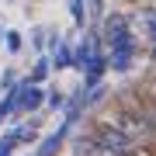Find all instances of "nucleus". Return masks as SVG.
I'll list each match as a JSON object with an SVG mask.
<instances>
[{
	"instance_id": "ddd939ff",
	"label": "nucleus",
	"mask_w": 156,
	"mask_h": 156,
	"mask_svg": "<svg viewBox=\"0 0 156 156\" xmlns=\"http://www.w3.org/2000/svg\"><path fill=\"white\" fill-rule=\"evenodd\" d=\"M87 11H90V21H104V0H87Z\"/></svg>"
},
{
	"instance_id": "423d86ee",
	"label": "nucleus",
	"mask_w": 156,
	"mask_h": 156,
	"mask_svg": "<svg viewBox=\"0 0 156 156\" xmlns=\"http://www.w3.org/2000/svg\"><path fill=\"white\" fill-rule=\"evenodd\" d=\"M97 153H101V146L94 139V132H90V125L80 128V132L73 135V156H97Z\"/></svg>"
},
{
	"instance_id": "a211bd4d",
	"label": "nucleus",
	"mask_w": 156,
	"mask_h": 156,
	"mask_svg": "<svg viewBox=\"0 0 156 156\" xmlns=\"http://www.w3.org/2000/svg\"><path fill=\"white\" fill-rule=\"evenodd\" d=\"M125 4H132V0H125Z\"/></svg>"
},
{
	"instance_id": "f3484780",
	"label": "nucleus",
	"mask_w": 156,
	"mask_h": 156,
	"mask_svg": "<svg viewBox=\"0 0 156 156\" xmlns=\"http://www.w3.org/2000/svg\"><path fill=\"white\" fill-rule=\"evenodd\" d=\"M149 56H153V59H156V45H153V49H149Z\"/></svg>"
},
{
	"instance_id": "6e6552de",
	"label": "nucleus",
	"mask_w": 156,
	"mask_h": 156,
	"mask_svg": "<svg viewBox=\"0 0 156 156\" xmlns=\"http://www.w3.org/2000/svg\"><path fill=\"white\" fill-rule=\"evenodd\" d=\"M69 14H73V24H76V28H83L87 24V0H69Z\"/></svg>"
},
{
	"instance_id": "9d476101",
	"label": "nucleus",
	"mask_w": 156,
	"mask_h": 156,
	"mask_svg": "<svg viewBox=\"0 0 156 156\" xmlns=\"http://www.w3.org/2000/svg\"><path fill=\"white\" fill-rule=\"evenodd\" d=\"M142 17H146V35H149V42L156 45V7H146Z\"/></svg>"
},
{
	"instance_id": "7ed1b4c3",
	"label": "nucleus",
	"mask_w": 156,
	"mask_h": 156,
	"mask_svg": "<svg viewBox=\"0 0 156 156\" xmlns=\"http://www.w3.org/2000/svg\"><path fill=\"white\" fill-rule=\"evenodd\" d=\"M45 101H49V97L42 94V87L21 83V87H17V108H14V115H31V111H38Z\"/></svg>"
},
{
	"instance_id": "1a4fd4ad",
	"label": "nucleus",
	"mask_w": 156,
	"mask_h": 156,
	"mask_svg": "<svg viewBox=\"0 0 156 156\" xmlns=\"http://www.w3.org/2000/svg\"><path fill=\"white\" fill-rule=\"evenodd\" d=\"M108 101V87L101 83V87H94V90H87V111H94V108H101Z\"/></svg>"
},
{
	"instance_id": "dca6fc26",
	"label": "nucleus",
	"mask_w": 156,
	"mask_h": 156,
	"mask_svg": "<svg viewBox=\"0 0 156 156\" xmlns=\"http://www.w3.org/2000/svg\"><path fill=\"white\" fill-rule=\"evenodd\" d=\"M0 156H14V149H0Z\"/></svg>"
},
{
	"instance_id": "9b49d317",
	"label": "nucleus",
	"mask_w": 156,
	"mask_h": 156,
	"mask_svg": "<svg viewBox=\"0 0 156 156\" xmlns=\"http://www.w3.org/2000/svg\"><path fill=\"white\" fill-rule=\"evenodd\" d=\"M31 49H35V52H49V35H45L42 28L31 31Z\"/></svg>"
},
{
	"instance_id": "4468645a",
	"label": "nucleus",
	"mask_w": 156,
	"mask_h": 156,
	"mask_svg": "<svg viewBox=\"0 0 156 156\" xmlns=\"http://www.w3.org/2000/svg\"><path fill=\"white\" fill-rule=\"evenodd\" d=\"M14 76H17L14 69H4V73H0V90H7V94H11V90L21 87V83H14Z\"/></svg>"
},
{
	"instance_id": "6ab92c4d",
	"label": "nucleus",
	"mask_w": 156,
	"mask_h": 156,
	"mask_svg": "<svg viewBox=\"0 0 156 156\" xmlns=\"http://www.w3.org/2000/svg\"><path fill=\"white\" fill-rule=\"evenodd\" d=\"M7 4H11V0H7Z\"/></svg>"
},
{
	"instance_id": "f8f14e48",
	"label": "nucleus",
	"mask_w": 156,
	"mask_h": 156,
	"mask_svg": "<svg viewBox=\"0 0 156 156\" xmlns=\"http://www.w3.org/2000/svg\"><path fill=\"white\" fill-rule=\"evenodd\" d=\"M45 108H49V111H66V94L52 90V94H49V101H45Z\"/></svg>"
},
{
	"instance_id": "2eb2a0df",
	"label": "nucleus",
	"mask_w": 156,
	"mask_h": 156,
	"mask_svg": "<svg viewBox=\"0 0 156 156\" xmlns=\"http://www.w3.org/2000/svg\"><path fill=\"white\" fill-rule=\"evenodd\" d=\"M4 42H7V52H21V35H17V31H7Z\"/></svg>"
},
{
	"instance_id": "f03ea898",
	"label": "nucleus",
	"mask_w": 156,
	"mask_h": 156,
	"mask_svg": "<svg viewBox=\"0 0 156 156\" xmlns=\"http://www.w3.org/2000/svg\"><path fill=\"white\" fill-rule=\"evenodd\" d=\"M101 35H104V49H108V45H115V42H125V38H132V28H128V17H125L122 11L108 14L104 21H101Z\"/></svg>"
},
{
	"instance_id": "0eeeda50",
	"label": "nucleus",
	"mask_w": 156,
	"mask_h": 156,
	"mask_svg": "<svg viewBox=\"0 0 156 156\" xmlns=\"http://www.w3.org/2000/svg\"><path fill=\"white\" fill-rule=\"evenodd\" d=\"M52 69H56V66H52V59H49V56H38V59H35V66L28 69V76H24V83H35V87L45 83Z\"/></svg>"
},
{
	"instance_id": "39448f33",
	"label": "nucleus",
	"mask_w": 156,
	"mask_h": 156,
	"mask_svg": "<svg viewBox=\"0 0 156 156\" xmlns=\"http://www.w3.org/2000/svg\"><path fill=\"white\" fill-rule=\"evenodd\" d=\"M49 59L56 69H69L73 66V45L62 35H49Z\"/></svg>"
},
{
	"instance_id": "f257e3e1",
	"label": "nucleus",
	"mask_w": 156,
	"mask_h": 156,
	"mask_svg": "<svg viewBox=\"0 0 156 156\" xmlns=\"http://www.w3.org/2000/svg\"><path fill=\"white\" fill-rule=\"evenodd\" d=\"M135 35L132 38H125V42H115V45H108V66H111L115 73H128L132 69V62H135Z\"/></svg>"
},
{
	"instance_id": "20e7f679",
	"label": "nucleus",
	"mask_w": 156,
	"mask_h": 156,
	"mask_svg": "<svg viewBox=\"0 0 156 156\" xmlns=\"http://www.w3.org/2000/svg\"><path fill=\"white\" fill-rule=\"evenodd\" d=\"M69 132H73V125H69V122H59V128L45 135V139L35 146V153H31V156H59V149H62V142H66V135H69Z\"/></svg>"
}]
</instances>
